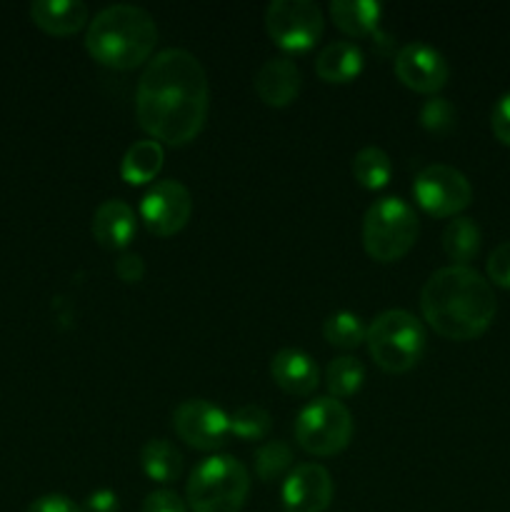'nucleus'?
Instances as JSON below:
<instances>
[{
	"label": "nucleus",
	"mask_w": 510,
	"mask_h": 512,
	"mask_svg": "<svg viewBox=\"0 0 510 512\" xmlns=\"http://www.w3.org/2000/svg\"><path fill=\"white\" fill-rule=\"evenodd\" d=\"M365 58L353 40H335L315 55V73L325 83H350L363 70Z\"/></svg>",
	"instance_id": "a211bd4d"
},
{
	"label": "nucleus",
	"mask_w": 510,
	"mask_h": 512,
	"mask_svg": "<svg viewBox=\"0 0 510 512\" xmlns=\"http://www.w3.org/2000/svg\"><path fill=\"white\" fill-rule=\"evenodd\" d=\"M253 88L265 105L283 108L300 93V68L288 55H273L255 70Z\"/></svg>",
	"instance_id": "4468645a"
},
{
	"label": "nucleus",
	"mask_w": 510,
	"mask_h": 512,
	"mask_svg": "<svg viewBox=\"0 0 510 512\" xmlns=\"http://www.w3.org/2000/svg\"><path fill=\"white\" fill-rule=\"evenodd\" d=\"M443 250L453 265H468L480 250V228L468 215H455L443 230Z\"/></svg>",
	"instance_id": "4be33fe9"
},
{
	"label": "nucleus",
	"mask_w": 510,
	"mask_h": 512,
	"mask_svg": "<svg viewBox=\"0 0 510 512\" xmlns=\"http://www.w3.org/2000/svg\"><path fill=\"white\" fill-rule=\"evenodd\" d=\"M455 105L443 95H430L420 108V125L433 135H448L455 128Z\"/></svg>",
	"instance_id": "cd10ccee"
},
{
	"label": "nucleus",
	"mask_w": 510,
	"mask_h": 512,
	"mask_svg": "<svg viewBox=\"0 0 510 512\" xmlns=\"http://www.w3.org/2000/svg\"><path fill=\"white\" fill-rule=\"evenodd\" d=\"M413 195L420 208L435 218H455L473 203V185L453 165L433 163L418 170Z\"/></svg>",
	"instance_id": "1a4fd4ad"
},
{
	"label": "nucleus",
	"mask_w": 510,
	"mask_h": 512,
	"mask_svg": "<svg viewBox=\"0 0 510 512\" xmlns=\"http://www.w3.org/2000/svg\"><path fill=\"white\" fill-rule=\"evenodd\" d=\"M488 278L500 288L510 290V240L500 243L488 258Z\"/></svg>",
	"instance_id": "c756f323"
},
{
	"label": "nucleus",
	"mask_w": 510,
	"mask_h": 512,
	"mask_svg": "<svg viewBox=\"0 0 510 512\" xmlns=\"http://www.w3.org/2000/svg\"><path fill=\"white\" fill-rule=\"evenodd\" d=\"M193 195L180 180H158L140 198V220L158 238H170L188 225Z\"/></svg>",
	"instance_id": "9d476101"
},
{
	"label": "nucleus",
	"mask_w": 510,
	"mask_h": 512,
	"mask_svg": "<svg viewBox=\"0 0 510 512\" xmlns=\"http://www.w3.org/2000/svg\"><path fill=\"white\" fill-rule=\"evenodd\" d=\"M273 428V415L263 405H240L230 413V433L240 440H263Z\"/></svg>",
	"instance_id": "a878e982"
},
{
	"label": "nucleus",
	"mask_w": 510,
	"mask_h": 512,
	"mask_svg": "<svg viewBox=\"0 0 510 512\" xmlns=\"http://www.w3.org/2000/svg\"><path fill=\"white\" fill-rule=\"evenodd\" d=\"M418 233V213L398 195L375 200L363 218V245L378 263H395L403 258L415 245Z\"/></svg>",
	"instance_id": "423d86ee"
},
{
	"label": "nucleus",
	"mask_w": 510,
	"mask_h": 512,
	"mask_svg": "<svg viewBox=\"0 0 510 512\" xmlns=\"http://www.w3.org/2000/svg\"><path fill=\"white\" fill-rule=\"evenodd\" d=\"M25 512H83V510H80V505H75V500H70L68 495L48 493V495H40L38 500H33Z\"/></svg>",
	"instance_id": "2f4dec72"
},
{
	"label": "nucleus",
	"mask_w": 510,
	"mask_h": 512,
	"mask_svg": "<svg viewBox=\"0 0 510 512\" xmlns=\"http://www.w3.org/2000/svg\"><path fill=\"white\" fill-rule=\"evenodd\" d=\"M490 128H493L495 138L510 148V93L500 95L498 103L493 105V113H490Z\"/></svg>",
	"instance_id": "7c9ffc66"
},
{
	"label": "nucleus",
	"mask_w": 510,
	"mask_h": 512,
	"mask_svg": "<svg viewBox=\"0 0 510 512\" xmlns=\"http://www.w3.org/2000/svg\"><path fill=\"white\" fill-rule=\"evenodd\" d=\"M325 28L323 10L313 0H273L265 10V30L290 53L310 50Z\"/></svg>",
	"instance_id": "6e6552de"
},
{
	"label": "nucleus",
	"mask_w": 510,
	"mask_h": 512,
	"mask_svg": "<svg viewBox=\"0 0 510 512\" xmlns=\"http://www.w3.org/2000/svg\"><path fill=\"white\" fill-rule=\"evenodd\" d=\"M370 358L385 373H408L423 358L428 333L425 325L408 310H383L375 315L365 333Z\"/></svg>",
	"instance_id": "39448f33"
},
{
	"label": "nucleus",
	"mask_w": 510,
	"mask_h": 512,
	"mask_svg": "<svg viewBox=\"0 0 510 512\" xmlns=\"http://www.w3.org/2000/svg\"><path fill=\"white\" fill-rule=\"evenodd\" d=\"M93 238L98 240L103 248L108 250H123L128 248L130 240L135 238V230H138V218H135V210L130 208L125 200L110 198L95 208L93 215Z\"/></svg>",
	"instance_id": "dca6fc26"
},
{
	"label": "nucleus",
	"mask_w": 510,
	"mask_h": 512,
	"mask_svg": "<svg viewBox=\"0 0 510 512\" xmlns=\"http://www.w3.org/2000/svg\"><path fill=\"white\" fill-rule=\"evenodd\" d=\"M115 273L123 283H140L145 275V263L138 253H123L115 260Z\"/></svg>",
	"instance_id": "473e14b6"
},
{
	"label": "nucleus",
	"mask_w": 510,
	"mask_h": 512,
	"mask_svg": "<svg viewBox=\"0 0 510 512\" xmlns=\"http://www.w3.org/2000/svg\"><path fill=\"white\" fill-rule=\"evenodd\" d=\"M165 150L163 143L148 138V140H135L128 150H125L123 160H120V178L130 185H143L150 183L155 175L163 168Z\"/></svg>",
	"instance_id": "aec40b11"
},
{
	"label": "nucleus",
	"mask_w": 510,
	"mask_h": 512,
	"mask_svg": "<svg viewBox=\"0 0 510 512\" xmlns=\"http://www.w3.org/2000/svg\"><path fill=\"white\" fill-rule=\"evenodd\" d=\"M155 43H158L155 18L133 3H115L98 10L85 33L88 53L100 65L115 70L138 68L150 58Z\"/></svg>",
	"instance_id": "7ed1b4c3"
},
{
	"label": "nucleus",
	"mask_w": 510,
	"mask_h": 512,
	"mask_svg": "<svg viewBox=\"0 0 510 512\" xmlns=\"http://www.w3.org/2000/svg\"><path fill=\"white\" fill-rule=\"evenodd\" d=\"M350 170H353V178L358 180L363 188L368 190H380L390 183V175H393V163H390V155L385 153L378 145H365L350 160Z\"/></svg>",
	"instance_id": "5701e85b"
},
{
	"label": "nucleus",
	"mask_w": 510,
	"mask_h": 512,
	"mask_svg": "<svg viewBox=\"0 0 510 512\" xmlns=\"http://www.w3.org/2000/svg\"><path fill=\"white\" fill-rule=\"evenodd\" d=\"M420 310L430 328L448 340L483 335L498 313L493 285L470 265H448L425 280Z\"/></svg>",
	"instance_id": "f03ea898"
},
{
	"label": "nucleus",
	"mask_w": 510,
	"mask_h": 512,
	"mask_svg": "<svg viewBox=\"0 0 510 512\" xmlns=\"http://www.w3.org/2000/svg\"><path fill=\"white\" fill-rule=\"evenodd\" d=\"M140 512H188V503L180 498L175 490L160 488L148 493V498L143 500V510Z\"/></svg>",
	"instance_id": "c85d7f7f"
},
{
	"label": "nucleus",
	"mask_w": 510,
	"mask_h": 512,
	"mask_svg": "<svg viewBox=\"0 0 510 512\" xmlns=\"http://www.w3.org/2000/svg\"><path fill=\"white\" fill-rule=\"evenodd\" d=\"M88 5L83 0H35L30 5V18L40 30L50 35H73L88 20Z\"/></svg>",
	"instance_id": "f3484780"
},
{
	"label": "nucleus",
	"mask_w": 510,
	"mask_h": 512,
	"mask_svg": "<svg viewBox=\"0 0 510 512\" xmlns=\"http://www.w3.org/2000/svg\"><path fill=\"white\" fill-rule=\"evenodd\" d=\"M280 498L285 512H325L333 500V478L320 463H300L285 475Z\"/></svg>",
	"instance_id": "ddd939ff"
},
{
	"label": "nucleus",
	"mask_w": 510,
	"mask_h": 512,
	"mask_svg": "<svg viewBox=\"0 0 510 512\" xmlns=\"http://www.w3.org/2000/svg\"><path fill=\"white\" fill-rule=\"evenodd\" d=\"M140 468L153 483L170 485L183 473V455L170 440L153 438L140 448Z\"/></svg>",
	"instance_id": "412c9836"
},
{
	"label": "nucleus",
	"mask_w": 510,
	"mask_h": 512,
	"mask_svg": "<svg viewBox=\"0 0 510 512\" xmlns=\"http://www.w3.org/2000/svg\"><path fill=\"white\" fill-rule=\"evenodd\" d=\"M365 333H368V328H365L363 318L350 313V310H338V313L328 315L323 323L325 340H328L330 345H335V348L343 350L358 348L365 340Z\"/></svg>",
	"instance_id": "393cba45"
},
{
	"label": "nucleus",
	"mask_w": 510,
	"mask_h": 512,
	"mask_svg": "<svg viewBox=\"0 0 510 512\" xmlns=\"http://www.w3.org/2000/svg\"><path fill=\"white\" fill-rule=\"evenodd\" d=\"M83 512H118L120 510V500L118 495L113 493V490L108 488H100L95 490V493H90L88 498H85Z\"/></svg>",
	"instance_id": "72a5a7b5"
},
{
	"label": "nucleus",
	"mask_w": 510,
	"mask_h": 512,
	"mask_svg": "<svg viewBox=\"0 0 510 512\" xmlns=\"http://www.w3.org/2000/svg\"><path fill=\"white\" fill-rule=\"evenodd\" d=\"M365 368L353 355H338L325 368V385L330 390V398H350L363 388Z\"/></svg>",
	"instance_id": "b1692460"
},
{
	"label": "nucleus",
	"mask_w": 510,
	"mask_h": 512,
	"mask_svg": "<svg viewBox=\"0 0 510 512\" xmlns=\"http://www.w3.org/2000/svg\"><path fill=\"white\" fill-rule=\"evenodd\" d=\"M250 493V473L233 455H208L193 468L185 488L188 510L240 512Z\"/></svg>",
	"instance_id": "20e7f679"
},
{
	"label": "nucleus",
	"mask_w": 510,
	"mask_h": 512,
	"mask_svg": "<svg viewBox=\"0 0 510 512\" xmlns=\"http://www.w3.org/2000/svg\"><path fill=\"white\" fill-rule=\"evenodd\" d=\"M353 438V415L338 398H315L295 420V440L310 455H335Z\"/></svg>",
	"instance_id": "0eeeda50"
},
{
	"label": "nucleus",
	"mask_w": 510,
	"mask_h": 512,
	"mask_svg": "<svg viewBox=\"0 0 510 512\" xmlns=\"http://www.w3.org/2000/svg\"><path fill=\"white\" fill-rule=\"evenodd\" d=\"M290 465H293V450L283 440H268L255 450V473L263 483L283 478Z\"/></svg>",
	"instance_id": "bb28decb"
},
{
	"label": "nucleus",
	"mask_w": 510,
	"mask_h": 512,
	"mask_svg": "<svg viewBox=\"0 0 510 512\" xmlns=\"http://www.w3.org/2000/svg\"><path fill=\"white\" fill-rule=\"evenodd\" d=\"M173 428L195 450L223 448L230 435V415L205 398H188L173 410Z\"/></svg>",
	"instance_id": "9b49d317"
},
{
	"label": "nucleus",
	"mask_w": 510,
	"mask_h": 512,
	"mask_svg": "<svg viewBox=\"0 0 510 512\" xmlns=\"http://www.w3.org/2000/svg\"><path fill=\"white\" fill-rule=\"evenodd\" d=\"M395 75L415 93L435 95L448 83L450 65L438 48L413 40L395 53Z\"/></svg>",
	"instance_id": "f8f14e48"
},
{
	"label": "nucleus",
	"mask_w": 510,
	"mask_h": 512,
	"mask_svg": "<svg viewBox=\"0 0 510 512\" xmlns=\"http://www.w3.org/2000/svg\"><path fill=\"white\" fill-rule=\"evenodd\" d=\"M328 10L333 23L353 38L380 33L378 25L383 5L375 3V0H333Z\"/></svg>",
	"instance_id": "6ab92c4d"
},
{
	"label": "nucleus",
	"mask_w": 510,
	"mask_h": 512,
	"mask_svg": "<svg viewBox=\"0 0 510 512\" xmlns=\"http://www.w3.org/2000/svg\"><path fill=\"white\" fill-rule=\"evenodd\" d=\"M208 110V75L190 50L168 48L148 60L135 90V115L150 138L188 145L203 130Z\"/></svg>",
	"instance_id": "f257e3e1"
},
{
	"label": "nucleus",
	"mask_w": 510,
	"mask_h": 512,
	"mask_svg": "<svg viewBox=\"0 0 510 512\" xmlns=\"http://www.w3.org/2000/svg\"><path fill=\"white\" fill-rule=\"evenodd\" d=\"M270 375L275 385L290 395H310L320 383L318 363L305 350L283 348L270 360Z\"/></svg>",
	"instance_id": "2eb2a0df"
}]
</instances>
